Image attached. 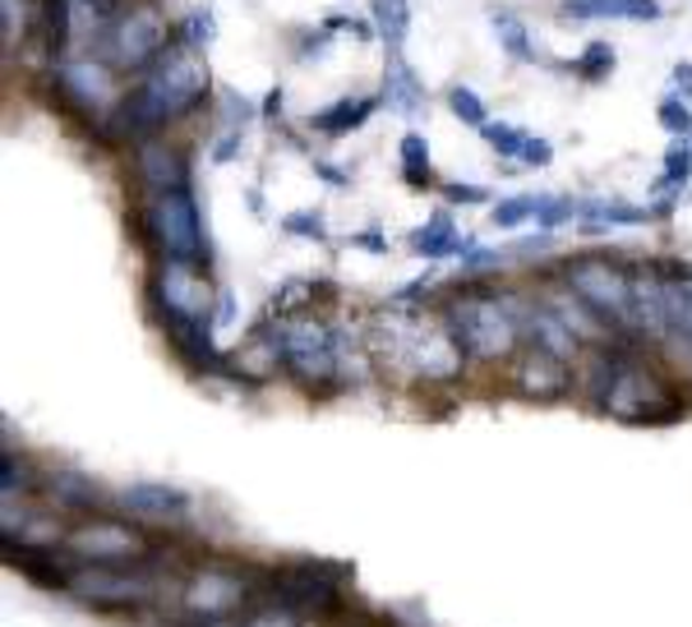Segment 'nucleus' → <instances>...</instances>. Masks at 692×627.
Listing matches in <instances>:
<instances>
[{"label":"nucleus","mask_w":692,"mask_h":627,"mask_svg":"<svg viewBox=\"0 0 692 627\" xmlns=\"http://www.w3.org/2000/svg\"><path fill=\"white\" fill-rule=\"evenodd\" d=\"M208 60L194 47H171L167 56H158L144 70L139 88L129 98H121L106 111L111 116V139H139V134L162 129L167 121L185 116L190 106H198L208 98Z\"/></svg>","instance_id":"obj_1"},{"label":"nucleus","mask_w":692,"mask_h":627,"mask_svg":"<svg viewBox=\"0 0 692 627\" xmlns=\"http://www.w3.org/2000/svg\"><path fill=\"white\" fill-rule=\"evenodd\" d=\"M370 346L378 351V361L388 369H407L416 378H434V384L457 378L462 361H466L453 328H434V323L420 319V314H407V309L384 314L370 332Z\"/></svg>","instance_id":"obj_2"},{"label":"nucleus","mask_w":692,"mask_h":627,"mask_svg":"<svg viewBox=\"0 0 692 627\" xmlns=\"http://www.w3.org/2000/svg\"><path fill=\"white\" fill-rule=\"evenodd\" d=\"M449 328L462 342L472 361H508L522 342V328L512 319L499 290H480V296H462L449 305Z\"/></svg>","instance_id":"obj_3"},{"label":"nucleus","mask_w":692,"mask_h":627,"mask_svg":"<svg viewBox=\"0 0 692 627\" xmlns=\"http://www.w3.org/2000/svg\"><path fill=\"white\" fill-rule=\"evenodd\" d=\"M591 365H595V407H605L623 420H651L660 415V407H674V397H669V388L660 384L656 374H646L642 365H623L614 361V355H591Z\"/></svg>","instance_id":"obj_4"},{"label":"nucleus","mask_w":692,"mask_h":627,"mask_svg":"<svg viewBox=\"0 0 692 627\" xmlns=\"http://www.w3.org/2000/svg\"><path fill=\"white\" fill-rule=\"evenodd\" d=\"M167 42H171L167 14L139 0V5L116 10V19L102 29V56L116 70H148L158 56H167Z\"/></svg>","instance_id":"obj_5"},{"label":"nucleus","mask_w":692,"mask_h":627,"mask_svg":"<svg viewBox=\"0 0 692 627\" xmlns=\"http://www.w3.org/2000/svg\"><path fill=\"white\" fill-rule=\"evenodd\" d=\"M144 231L152 244H158L162 259H185V263L204 259V221H198L190 190L152 194L144 204Z\"/></svg>","instance_id":"obj_6"},{"label":"nucleus","mask_w":692,"mask_h":627,"mask_svg":"<svg viewBox=\"0 0 692 627\" xmlns=\"http://www.w3.org/2000/svg\"><path fill=\"white\" fill-rule=\"evenodd\" d=\"M273 346L282 355V365L305 384H328L338 374V338L309 314H292L273 328Z\"/></svg>","instance_id":"obj_7"},{"label":"nucleus","mask_w":692,"mask_h":627,"mask_svg":"<svg viewBox=\"0 0 692 627\" xmlns=\"http://www.w3.org/2000/svg\"><path fill=\"white\" fill-rule=\"evenodd\" d=\"M568 286L605 323L633 328V273L623 263H614V259H577V263H568Z\"/></svg>","instance_id":"obj_8"},{"label":"nucleus","mask_w":692,"mask_h":627,"mask_svg":"<svg viewBox=\"0 0 692 627\" xmlns=\"http://www.w3.org/2000/svg\"><path fill=\"white\" fill-rule=\"evenodd\" d=\"M152 296H158L167 323H208V314H213V286L198 273V263H185V259L158 263Z\"/></svg>","instance_id":"obj_9"},{"label":"nucleus","mask_w":692,"mask_h":627,"mask_svg":"<svg viewBox=\"0 0 692 627\" xmlns=\"http://www.w3.org/2000/svg\"><path fill=\"white\" fill-rule=\"evenodd\" d=\"M52 75L60 83V93L70 98L79 111L106 116V111L116 106V83H111V70L102 60H60Z\"/></svg>","instance_id":"obj_10"},{"label":"nucleus","mask_w":692,"mask_h":627,"mask_svg":"<svg viewBox=\"0 0 692 627\" xmlns=\"http://www.w3.org/2000/svg\"><path fill=\"white\" fill-rule=\"evenodd\" d=\"M65 586H70L79 600H88V604H139L148 595V581L121 572V563L79 568V572L65 577Z\"/></svg>","instance_id":"obj_11"},{"label":"nucleus","mask_w":692,"mask_h":627,"mask_svg":"<svg viewBox=\"0 0 692 627\" xmlns=\"http://www.w3.org/2000/svg\"><path fill=\"white\" fill-rule=\"evenodd\" d=\"M512 384H518L522 397H535V401H554L572 388V374H568V361L554 351H541V346H526L518 361H512Z\"/></svg>","instance_id":"obj_12"},{"label":"nucleus","mask_w":692,"mask_h":627,"mask_svg":"<svg viewBox=\"0 0 692 627\" xmlns=\"http://www.w3.org/2000/svg\"><path fill=\"white\" fill-rule=\"evenodd\" d=\"M70 549L93 558V563H129L144 554L139 531H129L121 522H83L70 531Z\"/></svg>","instance_id":"obj_13"},{"label":"nucleus","mask_w":692,"mask_h":627,"mask_svg":"<svg viewBox=\"0 0 692 627\" xmlns=\"http://www.w3.org/2000/svg\"><path fill=\"white\" fill-rule=\"evenodd\" d=\"M134 171H139V185L148 194H167V190H190V157L162 144V139H144L134 148Z\"/></svg>","instance_id":"obj_14"},{"label":"nucleus","mask_w":692,"mask_h":627,"mask_svg":"<svg viewBox=\"0 0 692 627\" xmlns=\"http://www.w3.org/2000/svg\"><path fill=\"white\" fill-rule=\"evenodd\" d=\"M240 600H245V581L236 572H227V568L194 572L190 586H185V609L194 618H222V614H231Z\"/></svg>","instance_id":"obj_15"},{"label":"nucleus","mask_w":692,"mask_h":627,"mask_svg":"<svg viewBox=\"0 0 692 627\" xmlns=\"http://www.w3.org/2000/svg\"><path fill=\"white\" fill-rule=\"evenodd\" d=\"M633 328L646 338H669V314H665V273L637 267L633 273Z\"/></svg>","instance_id":"obj_16"},{"label":"nucleus","mask_w":692,"mask_h":627,"mask_svg":"<svg viewBox=\"0 0 692 627\" xmlns=\"http://www.w3.org/2000/svg\"><path fill=\"white\" fill-rule=\"evenodd\" d=\"M384 102L397 111V116H416L426 106V88L411 75V65L401 60V52H388V65H384Z\"/></svg>","instance_id":"obj_17"},{"label":"nucleus","mask_w":692,"mask_h":627,"mask_svg":"<svg viewBox=\"0 0 692 627\" xmlns=\"http://www.w3.org/2000/svg\"><path fill=\"white\" fill-rule=\"evenodd\" d=\"M545 305L568 323V332H572L577 342H600V338H605V319H600V314H595L582 296H577L572 286H568V290H549Z\"/></svg>","instance_id":"obj_18"},{"label":"nucleus","mask_w":692,"mask_h":627,"mask_svg":"<svg viewBox=\"0 0 692 627\" xmlns=\"http://www.w3.org/2000/svg\"><path fill=\"white\" fill-rule=\"evenodd\" d=\"M568 19H628V24H651L660 19L656 0H564Z\"/></svg>","instance_id":"obj_19"},{"label":"nucleus","mask_w":692,"mask_h":627,"mask_svg":"<svg viewBox=\"0 0 692 627\" xmlns=\"http://www.w3.org/2000/svg\"><path fill=\"white\" fill-rule=\"evenodd\" d=\"M121 503H125L129 512H139V517H175V512H185V508H190V499L181 494V489L152 485V480L129 485L125 494H121Z\"/></svg>","instance_id":"obj_20"},{"label":"nucleus","mask_w":692,"mask_h":627,"mask_svg":"<svg viewBox=\"0 0 692 627\" xmlns=\"http://www.w3.org/2000/svg\"><path fill=\"white\" fill-rule=\"evenodd\" d=\"M374 106H378V98H342V102L315 111V116H309V125H315L319 134H332V139H342V134L361 129V125L374 116Z\"/></svg>","instance_id":"obj_21"},{"label":"nucleus","mask_w":692,"mask_h":627,"mask_svg":"<svg viewBox=\"0 0 692 627\" xmlns=\"http://www.w3.org/2000/svg\"><path fill=\"white\" fill-rule=\"evenodd\" d=\"M370 19H374V33L388 42V52H401V42L411 33V0H374Z\"/></svg>","instance_id":"obj_22"},{"label":"nucleus","mask_w":692,"mask_h":627,"mask_svg":"<svg viewBox=\"0 0 692 627\" xmlns=\"http://www.w3.org/2000/svg\"><path fill=\"white\" fill-rule=\"evenodd\" d=\"M171 342H175V351L185 355L190 365H198V369H213L222 355H217V346H213V338H208V323H171Z\"/></svg>","instance_id":"obj_23"},{"label":"nucleus","mask_w":692,"mask_h":627,"mask_svg":"<svg viewBox=\"0 0 692 627\" xmlns=\"http://www.w3.org/2000/svg\"><path fill=\"white\" fill-rule=\"evenodd\" d=\"M582 217H587V227L600 231V227H642L646 208H633V204H619V198H591V204H582Z\"/></svg>","instance_id":"obj_24"},{"label":"nucleus","mask_w":692,"mask_h":627,"mask_svg":"<svg viewBox=\"0 0 692 627\" xmlns=\"http://www.w3.org/2000/svg\"><path fill=\"white\" fill-rule=\"evenodd\" d=\"M411 244H416V250L420 254H426V259H449V254H457V250H466V240L453 231V221L449 217H434L430 221V227H420L416 236H411Z\"/></svg>","instance_id":"obj_25"},{"label":"nucleus","mask_w":692,"mask_h":627,"mask_svg":"<svg viewBox=\"0 0 692 627\" xmlns=\"http://www.w3.org/2000/svg\"><path fill=\"white\" fill-rule=\"evenodd\" d=\"M489 24L499 33V47L512 56V60H535V47H531V33L526 24L512 10H489Z\"/></svg>","instance_id":"obj_26"},{"label":"nucleus","mask_w":692,"mask_h":627,"mask_svg":"<svg viewBox=\"0 0 692 627\" xmlns=\"http://www.w3.org/2000/svg\"><path fill=\"white\" fill-rule=\"evenodd\" d=\"M42 37H47V47L60 52L75 42V10L70 0H42Z\"/></svg>","instance_id":"obj_27"},{"label":"nucleus","mask_w":692,"mask_h":627,"mask_svg":"<svg viewBox=\"0 0 692 627\" xmlns=\"http://www.w3.org/2000/svg\"><path fill=\"white\" fill-rule=\"evenodd\" d=\"M401 175H407L411 190L430 185V144H426V134H407V139H401Z\"/></svg>","instance_id":"obj_28"},{"label":"nucleus","mask_w":692,"mask_h":627,"mask_svg":"<svg viewBox=\"0 0 692 627\" xmlns=\"http://www.w3.org/2000/svg\"><path fill=\"white\" fill-rule=\"evenodd\" d=\"M688 175H692V139H688V134H679V139L669 144V152H665V175L656 181V190H660V194L683 190Z\"/></svg>","instance_id":"obj_29"},{"label":"nucleus","mask_w":692,"mask_h":627,"mask_svg":"<svg viewBox=\"0 0 692 627\" xmlns=\"http://www.w3.org/2000/svg\"><path fill=\"white\" fill-rule=\"evenodd\" d=\"M282 600L286 604H315V609H324V604H332L338 595H332V586L328 581H319V577H309V572H296V577H286L282 581Z\"/></svg>","instance_id":"obj_30"},{"label":"nucleus","mask_w":692,"mask_h":627,"mask_svg":"<svg viewBox=\"0 0 692 627\" xmlns=\"http://www.w3.org/2000/svg\"><path fill=\"white\" fill-rule=\"evenodd\" d=\"M535 208H541V194H518L495 204V227H522V221H535Z\"/></svg>","instance_id":"obj_31"},{"label":"nucleus","mask_w":692,"mask_h":627,"mask_svg":"<svg viewBox=\"0 0 692 627\" xmlns=\"http://www.w3.org/2000/svg\"><path fill=\"white\" fill-rule=\"evenodd\" d=\"M449 106H453V116L462 121V125H476V129H485L489 125V116H485V102L472 93L466 83H457L453 93H449Z\"/></svg>","instance_id":"obj_32"},{"label":"nucleus","mask_w":692,"mask_h":627,"mask_svg":"<svg viewBox=\"0 0 692 627\" xmlns=\"http://www.w3.org/2000/svg\"><path fill=\"white\" fill-rule=\"evenodd\" d=\"M217 37V14L204 5V10H194L190 19H185V29H181V47H208V42Z\"/></svg>","instance_id":"obj_33"},{"label":"nucleus","mask_w":692,"mask_h":627,"mask_svg":"<svg viewBox=\"0 0 692 627\" xmlns=\"http://www.w3.org/2000/svg\"><path fill=\"white\" fill-rule=\"evenodd\" d=\"M480 134L499 157H522V148H526V129H518V125H485Z\"/></svg>","instance_id":"obj_34"},{"label":"nucleus","mask_w":692,"mask_h":627,"mask_svg":"<svg viewBox=\"0 0 692 627\" xmlns=\"http://www.w3.org/2000/svg\"><path fill=\"white\" fill-rule=\"evenodd\" d=\"M614 70V47L610 42H591V47L577 56V75L582 79H605Z\"/></svg>","instance_id":"obj_35"},{"label":"nucleus","mask_w":692,"mask_h":627,"mask_svg":"<svg viewBox=\"0 0 692 627\" xmlns=\"http://www.w3.org/2000/svg\"><path fill=\"white\" fill-rule=\"evenodd\" d=\"M572 213H582V204H572V198H541V208H535V221H541L545 231H554V227H564Z\"/></svg>","instance_id":"obj_36"},{"label":"nucleus","mask_w":692,"mask_h":627,"mask_svg":"<svg viewBox=\"0 0 692 627\" xmlns=\"http://www.w3.org/2000/svg\"><path fill=\"white\" fill-rule=\"evenodd\" d=\"M282 231H286V236H309V240H324V236H328L324 213H286V217H282Z\"/></svg>","instance_id":"obj_37"},{"label":"nucleus","mask_w":692,"mask_h":627,"mask_svg":"<svg viewBox=\"0 0 692 627\" xmlns=\"http://www.w3.org/2000/svg\"><path fill=\"white\" fill-rule=\"evenodd\" d=\"M660 125L674 134V139H679V134H692V111H688V102H683V98H665V102H660Z\"/></svg>","instance_id":"obj_38"},{"label":"nucleus","mask_w":692,"mask_h":627,"mask_svg":"<svg viewBox=\"0 0 692 627\" xmlns=\"http://www.w3.org/2000/svg\"><path fill=\"white\" fill-rule=\"evenodd\" d=\"M52 494H60L65 503H88L93 499V485L83 476H52Z\"/></svg>","instance_id":"obj_39"},{"label":"nucleus","mask_w":692,"mask_h":627,"mask_svg":"<svg viewBox=\"0 0 692 627\" xmlns=\"http://www.w3.org/2000/svg\"><path fill=\"white\" fill-rule=\"evenodd\" d=\"M0 14H5V47H14V42H24V0H0Z\"/></svg>","instance_id":"obj_40"},{"label":"nucleus","mask_w":692,"mask_h":627,"mask_svg":"<svg viewBox=\"0 0 692 627\" xmlns=\"http://www.w3.org/2000/svg\"><path fill=\"white\" fill-rule=\"evenodd\" d=\"M518 162H526V167H549V162H554V144H549V139H531V134H526V148H522Z\"/></svg>","instance_id":"obj_41"},{"label":"nucleus","mask_w":692,"mask_h":627,"mask_svg":"<svg viewBox=\"0 0 692 627\" xmlns=\"http://www.w3.org/2000/svg\"><path fill=\"white\" fill-rule=\"evenodd\" d=\"M245 627H296V618H292V609H263V614H254Z\"/></svg>","instance_id":"obj_42"},{"label":"nucleus","mask_w":692,"mask_h":627,"mask_svg":"<svg viewBox=\"0 0 692 627\" xmlns=\"http://www.w3.org/2000/svg\"><path fill=\"white\" fill-rule=\"evenodd\" d=\"M449 198H453V204H485V190H476V185H449Z\"/></svg>","instance_id":"obj_43"},{"label":"nucleus","mask_w":692,"mask_h":627,"mask_svg":"<svg viewBox=\"0 0 692 627\" xmlns=\"http://www.w3.org/2000/svg\"><path fill=\"white\" fill-rule=\"evenodd\" d=\"M674 88H679L683 98H692V65H688V60H683V65H674Z\"/></svg>","instance_id":"obj_44"},{"label":"nucleus","mask_w":692,"mask_h":627,"mask_svg":"<svg viewBox=\"0 0 692 627\" xmlns=\"http://www.w3.org/2000/svg\"><path fill=\"white\" fill-rule=\"evenodd\" d=\"M679 351L688 355V365H692V342H679Z\"/></svg>","instance_id":"obj_45"}]
</instances>
